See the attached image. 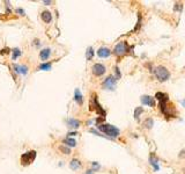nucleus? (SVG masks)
I'll use <instances>...</instances> for the list:
<instances>
[{
    "label": "nucleus",
    "instance_id": "1",
    "mask_svg": "<svg viewBox=\"0 0 185 174\" xmlns=\"http://www.w3.org/2000/svg\"><path fill=\"white\" fill-rule=\"evenodd\" d=\"M97 129L103 133H105V135H108L111 138L118 137L119 133H120L118 128H116L115 125H111V124H98Z\"/></svg>",
    "mask_w": 185,
    "mask_h": 174
},
{
    "label": "nucleus",
    "instance_id": "2",
    "mask_svg": "<svg viewBox=\"0 0 185 174\" xmlns=\"http://www.w3.org/2000/svg\"><path fill=\"white\" fill-rule=\"evenodd\" d=\"M153 72H154V74H155L156 79L159 81H167L169 80V78H170V72H169V70L166 67V66H163V65H159V66H156L154 70H152Z\"/></svg>",
    "mask_w": 185,
    "mask_h": 174
},
{
    "label": "nucleus",
    "instance_id": "3",
    "mask_svg": "<svg viewBox=\"0 0 185 174\" xmlns=\"http://www.w3.org/2000/svg\"><path fill=\"white\" fill-rule=\"evenodd\" d=\"M36 154L37 153H36L35 150H30L28 152H26V153H23L21 156V165L22 166H28L31 162H34L35 159H36Z\"/></svg>",
    "mask_w": 185,
    "mask_h": 174
},
{
    "label": "nucleus",
    "instance_id": "4",
    "mask_svg": "<svg viewBox=\"0 0 185 174\" xmlns=\"http://www.w3.org/2000/svg\"><path fill=\"white\" fill-rule=\"evenodd\" d=\"M128 50H130V46H128V44H127V42L121 41V42H119V43L115 46V49H113V53H115L116 56L120 57V56H124L125 53H127Z\"/></svg>",
    "mask_w": 185,
    "mask_h": 174
},
{
    "label": "nucleus",
    "instance_id": "5",
    "mask_svg": "<svg viewBox=\"0 0 185 174\" xmlns=\"http://www.w3.org/2000/svg\"><path fill=\"white\" fill-rule=\"evenodd\" d=\"M116 82H117V79L115 78V75H109V77H106V78L104 79L102 86H103L104 89L113 91L116 87Z\"/></svg>",
    "mask_w": 185,
    "mask_h": 174
},
{
    "label": "nucleus",
    "instance_id": "6",
    "mask_svg": "<svg viewBox=\"0 0 185 174\" xmlns=\"http://www.w3.org/2000/svg\"><path fill=\"white\" fill-rule=\"evenodd\" d=\"M92 73H94V75H96V77H101V75H103L104 73H105L106 69H105V66H104L103 64L96 63V64H94V65H92Z\"/></svg>",
    "mask_w": 185,
    "mask_h": 174
},
{
    "label": "nucleus",
    "instance_id": "7",
    "mask_svg": "<svg viewBox=\"0 0 185 174\" xmlns=\"http://www.w3.org/2000/svg\"><path fill=\"white\" fill-rule=\"evenodd\" d=\"M92 103H94V106H95V109H96V111L98 113V115L102 116V118H105L106 111H105V110L102 108V106L99 104V102H98L97 96H96V95H94V96H92Z\"/></svg>",
    "mask_w": 185,
    "mask_h": 174
},
{
    "label": "nucleus",
    "instance_id": "8",
    "mask_svg": "<svg viewBox=\"0 0 185 174\" xmlns=\"http://www.w3.org/2000/svg\"><path fill=\"white\" fill-rule=\"evenodd\" d=\"M141 103L148 107H155V99L150 95H142L141 96Z\"/></svg>",
    "mask_w": 185,
    "mask_h": 174
},
{
    "label": "nucleus",
    "instance_id": "9",
    "mask_svg": "<svg viewBox=\"0 0 185 174\" xmlns=\"http://www.w3.org/2000/svg\"><path fill=\"white\" fill-rule=\"evenodd\" d=\"M13 69L16 73H20V74H23L26 75L28 73V66L26 65H17V64H14L13 65Z\"/></svg>",
    "mask_w": 185,
    "mask_h": 174
},
{
    "label": "nucleus",
    "instance_id": "10",
    "mask_svg": "<svg viewBox=\"0 0 185 174\" xmlns=\"http://www.w3.org/2000/svg\"><path fill=\"white\" fill-rule=\"evenodd\" d=\"M110 55H111V51L106 46H102L97 50V56L99 58H108Z\"/></svg>",
    "mask_w": 185,
    "mask_h": 174
},
{
    "label": "nucleus",
    "instance_id": "11",
    "mask_svg": "<svg viewBox=\"0 0 185 174\" xmlns=\"http://www.w3.org/2000/svg\"><path fill=\"white\" fill-rule=\"evenodd\" d=\"M66 123H67V125H68L71 129H78V128L81 125V122L79 121V120H76V118H68V120L66 121Z\"/></svg>",
    "mask_w": 185,
    "mask_h": 174
},
{
    "label": "nucleus",
    "instance_id": "12",
    "mask_svg": "<svg viewBox=\"0 0 185 174\" xmlns=\"http://www.w3.org/2000/svg\"><path fill=\"white\" fill-rule=\"evenodd\" d=\"M74 100L79 106H81V104L83 103V95H82V93L80 92L79 88H76L74 91Z\"/></svg>",
    "mask_w": 185,
    "mask_h": 174
},
{
    "label": "nucleus",
    "instance_id": "13",
    "mask_svg": "<svg viewBox=\"0 0 185 174\" xmlns=\"http://www.w3.org/2000/svg\"><path fill=\"white\" fill-rule=\"evenodd\" d=\"M155 99L159 101V103H161V102H168V100H169V98H168V94H166V93H162V92L156 93Z\"/></svg>",
    "mask_w": 185,
    "mask_h": 174
},
{
    "label": "nucleus",
    "instance_id": "14",
    "mask_svg": "<svg viewBox=\"0 0 185 174\" xmlns=\"http://www.w3.org/2000/svg\"><path fill=\"white\" fill-rule=\"evenodd\" d=\"M149 162H150V165L153 166V168H154V171H155V172H157V171L160 169V166H159V159H157L154 154H150Z\"/></svg>",
    "mask_w": 185,
    "mask_h": 174
},
{
    "label": "nucleus",
    "instance_id": "15",
    "mask_svg": "<svg viewBox=\"0 0 185 174\" xmlns=\"http://www.w3.org/2000/svg\"><path fill=\"white\" fill-rule=\"evenodd\" d=\"M40 16H42V20L45 23H50L52 21V14L49 11H43Z\"/></svg>",
    "mask_w": 185,
    "mask_h": 174
},
{
    "label": "nucleus",
    "instance_id": "16",
    "mask_svg": "<svg viewBox=\"0 0 185 174\" xmlns=\"http://www.w3.org/2000/svg\"><path fill=\"white\" fill-rule=\"evenodd\" d=\"M50 55H51V49L50 48H45V49H43L40 52V57L42 60H46L47 58L50 57Z\"/></svg>",
    "mask_w": 185,
    "mask_h": 174
},
{
    "label": "nucleus",
    "instance_id": "17",
    "mask_svg": "<svg viewBox=\"0 0 185 174\" xmlns=\"http://www.w3.org/2000/svg\"><path fill=\"white\" fill-rule=\"evenodd\" d=\"M69 167H71V169H73V171H76L78 168L81 167V161L74 158V159H72L71 162H69Z\"/></svg>",
    "mask_w": 185,
    "mask_h": 174
},
{
    "label": "nucleus",
    "instance_id": "18",
    "mask_svg": "<svg viewBox=\"0 0 185 174\" xmlns=\"http://www.w3.org/2000/svg\"><path fill=\"white\" fill-rule=\"evenodd\" d=\"M64 144H66L67 146L69 147H75L76 146V140L74 138H71V137H67V138H65L63 140Z\"/></svg>",
    "mask_w": 185,
    "mask_h": 174
},
{
    "label": "nucleus",
    "instance_id": "19",
    "mask_svg": "<svg viewBox=\"0 0 185 174\" xmlns=\"http://www.w3.org/2000/svg\"><path fill=\"white\" fill-rule=\"evenodd\" d=\"M92 57H94V49H92V46H88L86 50V59L87 60H90Z\"/></svg>",
    "mask_w": 185,
    "mask_h": 174
},
{
    "label": "nucleus",
    "instance_id": "20",
    "mask_svg": "<svg viewBox=\"0 0 185 174\" xmlns=\"http://www.w3.org/2000/svg\"><path fill=\"white\" fill-rule=\"evenodd\" d=\"M144 113V108L142 107H137L135 108V110H134V118L135 120H139V117H140V115Z\"/></svg>",
    "mask_w": 185,
    "mask_h": 174
},
{
    "label": "nucleus",
    "instance_id": "21",
    "mask_svg": "<svg viewBox=\"0 0 185 174\" xmlns=\"http://www.w3.org/2000/svg\"><path fill=\"white\" fill-rule=\"evenodd\" d=\"M144 125L146 129H152L153 128V125H154V121H153V118H147L146 121L144 122Z\"/></svg>",
    "mask_w": 185,
    "mask_h": 174
},
{
    "label": "nucleus",
    "instance_id": "22",
    "mask_svg": "<svg viewBox=\"0 0 185 174\" xmlns=\"http://www.w3.org/2000/svg\"><path fill=\"white\" fill-rule=\"evenodd\" d=\"M38 70L40 71H49L51 70V63H43L38 66Z\"/></svg>",
    "mask_w": 185,
    "mask_h": 174
},
{
    "label": "nucleus",
    "instance_id": "23",
    "mask_svg": "<svg viewBox=\"0 0 185 174\" xmlns=\"http://www.w3.org/2000/svg\"><path fill=\"white\" fill-rule=\"evenodd\" d=\"M20 56H21V51H20V49H19V48L13 49V56H12V59H13V60H16Z\"/></svg>",
    "mask_w": 185,
    "mask_h": 174
},
{
    "label": "nucleus",
    "instance_id": "24",
    "mask_svg": "<svg viewBox=\"0 0 185 174\" xmlns=\"http://www.w3.org/2000/svg\"><path fill=\"white\" fill-rule=\"evenodd\" d=\"M59 151L63 152L64 154H69V153H71V149L67 147V146H65V145H60V146H59Z\"/></svg>",
    "mask_w": 185,
    "mask_h": 174
},
{
    "label": "nucleus",
    "instance_id": "25",
    "mask_svg": "<svg viewBox=\"0 0 185 174\" xmlns=\"http://www.w3.org/2000/svg\"><path fill=\"white\" fill-rule=\"evenodd\" d=\"M92 172H95V171H98L99 168H101V166H99V164L98 162H96V161H92Z\"/></svg>",
    "mask_w": 185,
    "mask_h": 174
},
{
    "label": "nucleus",
    "instance_id": "26",
    "mask_svg": "<svg viewBox=\"0 0 185 174\" xmlns=\"http://www.w3.org/2000/svg\"><path fill=\"white\" fill-rule=\"evenodd\" d=\"M115 73H116V79L118 80V79H120V77H121V73H120V71H119V67L118 66H116L115 67Z\"/></svg>",
    "mask_w": 185,
    "mask_h": 174
},
{
    "label": "nucleus",
    "instance_id": "27",
    "mask_svg": "<svg viewBox=\"0 0 185 174\" xmlns=\"http://www.w3.org/2000/svg\"><path fill=\"white\" fill-rule=\"evenodd\" d=\"M15 12H16V13H19L20 15H24V14H26L22 8H16V9H15Z\"/></svg>",
    "mask_w": 185,
    "mask_h": 174
},
{
    "label": "nucleus",
    "instance_id": "28",
    "mask_svg": "<svg viewBox=\"0 0 185 174\" xmlns=\"http://www.w3.org/2000/svg\"><path fill=\"white\" fill-rule=\"evenodd\" d=\"M90 132H92V133H95V135H97V136H101V137H105V136H103V135H101V133L98 132V131H96L95 129H92V130H90Z\"/></svg>",
    "mask_w": 185,
    "mask_h": 174
},
{
    "label": "nucleus",
    "instance_id": "29",
    "mask_svg": "<svg viewBox=\"0 0 185 174\" xmlns=\"http://www.w3.org/2000/svg\"><path fill=\"white\" fill-rule=\"evenodd\" d=\"M175 11H178V9H180L182 8V4H179V2H177V4H175Z\"/></svg>",
    "mask_w": 185,
    "mask_h": 174
},
{
    "label": "nucleus",
    "instance_id": "30",
    "mask_svg": "<svg viewBox=\"0 0 185 174\" xmlns=\"http://www.w3.org/2000/svg\"><path fill=\"white\" fill-rule=\"evenodd\" d=\"M75 135H78V132H75V131H72V132H68V137H71V136H75Z\"/></svg>",
    "mask_w": 185,
    "mask_h": 174
},
{
    "label": "nucleus",
    "instance_id": "31",
    "mask_svg": "<svg viewBox=\"0 0 185 174\" xmlns=\"http://www.w3.org/2000/svg\"><path fill=\"white\" fill-rule=\"evenodd\" d=\"M43 4H45V5H50V4H51V1H49V0H43Z\"/></svg>",
    "mask_w": 185,
    "mask_h": 174
},
{
    "label": "nucleus",
    "instance_id": "32",
    "mask_svg": "<svg viewBox=\"0 0 185 174\" xmlns=\"http://www.w3.org/2000/svg\"><path fill=\"white\" fill-rule=\"evenodd\" d=\"M92 173H94V172H92V169H88L86 174H92Z\"/></svg>",
    "mask_w": 185,
    "mask_h": 174
},
{
    "label": "nucleus",
    "instance_id": "33",
    "mask_svg": "<svg viewBox=\"0 0 185 174\" xmlns=\"http://www.w3.org/2000/svg\"><path fill=\"white\" fill-rule=\"evenodd\" d=\"M182 104H183V107L185 108V100H183V101H182Z\"/></svg>",
    "mask_w": 185,
    "mask_h": 174
}]
</instances>
